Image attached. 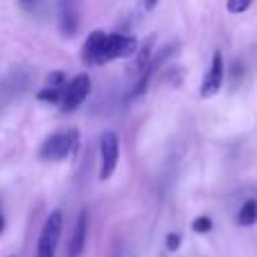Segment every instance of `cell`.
<instances>
[{"mask_svg": "<svg viewBox=\"0 0 257 257\" xmlns=\"http://www.w3.org/2000/svg\"><path fill=\"white\" fill-rule=\"evenodd\" d=\"M165 246H167V250H178L181 248V235H176V232H172V235L165 237Z\"/></svg>", "mask_w": 257, "mask_h": 257, "instance_id": "cell-16", "label": "cell"}, {"mask_svg": "<svg viewBox=\"0 0 257 257\" xmlns=\"http://www.w3.org/2000/svg\"><path fill=\"white\" fill-rule=\"evenodd\" d=\"M160 0H142V7L147 9V12H151V9H156V5H158Z\"/></svg>", "mask_w": 257, "mask_h": 257, "instance_id": "cell-17", "label": "cell"}, {"mask_svg": "<svg viewBox=\"0 0 257 257\" xmlns=\"http://www.w3.org/2000/svg\"><path fill=\"white\" fill-rule=\"evenodd\" d=\"M90 95V77L88 75H77L70 84L63 88V97H61V108L66 113L79 108L86 102V97Z\"/></svg>", "mask_w": 257, "mask_h": 257, "instance_id": "cell-6", "label": "cell"}, {"mask_svg": "<svg viewBox=\"0 0 257 257\" xmlns=\"http://www.w3.org/2000/svg\"><path fill=\"white\" fill-rule=\"evenodd\" d=\"M63 88H66V86H61V88H50V86H45L39 93V99L41 102H48V104H61Z\"/></svg>", "mask_w": 257, "mask_h": 257, "instance_id": "cell-11", "label": "cell"}, {"mask_svg": "<svg viewBox=\"0 0 257 257\" xmlns=\"http://www.w3.org/2000/svg\"><path fill=\"white\" fill-rule=\"evenodd\" d=\"M79 149V131L70 128L63 133H54L45 140V145L41 147V158L43 160H63L68 156H75Z\"/></svg>", "mask_w": 257, "mask_h": 257, "instance_id": "cell-1", "label": "cell"}, {"mask_svg": "<svg viewBox=\"0 0 257 257\" xmlns=\"http://www.w3.org/2000/svg\"><path fill=\"white\" fill-rule=\"evenodd\" d=\"M237 221H239V226H253V223L257 221V201H246L244 205H241L239 210V217H237Z\"/></svg>", "mask_w": 257, "mask_h": 257, "instance_id": "cell-10", "label": "cell"}, {"mask_svg": "<svg viewBox=\"0 0 257 257\" xmlns=\"http://www.w3.org/2000/svg\"><path fill=\"white\" fill-rule=\"evenodd\" d=\"M104 41H106V32L95 30L88 34L81 50V59L86 66H102V52H104Z\"/></svg>", "mask_w": 257, "mask_h": 257, "instance_id": "cell-7", "label": "cell"}, {"mask_svg": "<svg viewBox=\"0 0 257 257\" xmlns=\"http://www.w3.org/2000/svg\"><path fill=\"white\" fill-rule=\"evenodd\" d=\"M154 48H156V34L147 36L142 43H138V50H136V54H133V61H131V66H128V72H131V75H138V77L142 75V70L149 66L151 57H154Z\"/></svg>", "mask_w": 257, "mask_h": 257, "instance_id": "cell-8", "label": "cell"}, {"mask_svg": "<svg viewBox=\"0 0 257 257\" xmlns=\"http://www.w3.org/2000/svg\"><path fill=\"white\" fill-rule=\"evenodd\" d=\"M223 79H226V63H223V54L219 50H214L212 61H210V68L205 72L203 81H201V99H210L223 88Z\"/></svg>", "mask_w": 257, "mask_h": 257, "instance_id": "cell-4", "label": "cell"}, {"mask_svg": "<svg viewBox=\"0 0 257 257\" xmlns=\"http://www.w3.org/2000/svg\"><path fill=\"white\" fill-rule=\"evenodd\" d=\"M66 84V75H63L61 70H54L48 75V86L50 88H61V86Z\"/></svg>", "mask_w": 257, "mask_h": 257, "instance_id": "cell-15", "label": "cell"}, {"mask_svg": "<svg viewBox=\"0 0 257 257\" xmlns=\"http://www.w3.org/2000/svg\"><path fill=\"white\" fill-rule=\"evenodd\" d=\"M25 3H30V0H25Z\"/></svg>", "mask_w": 257, "mask_h": 257, "instance_id": "cell-20", "label": "cell"}, {"mask_svg": "<svg viewBox=\"0 0 257 257\" xmlns=\"http://www.w3.org/2000/svg\"><path fill=\"white\" fill-rule=\"evenodd\" d=\"M9 257H16V255H9Z\"/></svg>", "mask_w": 257, "mask_h": 257, "instance_id": "cell-19", "label": "cell"}, {"mask_svg": "<svg viewBox=\"0 0 257 257\" xmlns=\"http://www.w3.org/2000/svg\"><path fill=\"white\" fill-rule=\"evenodd\" d=\"M5 230V219H3V214H0V232Z\"/></svg>", "mask_w": 257, "mask_h": 257, "instance_id": "cell-18", "label": "cell"}, {"mask_svg": "<svg viewBox=\"0 0 257 257\" xmlns=\"http://www.w3.org/2000/svg\"><path fill=\"white\" fill-rule=\"evenodd\" d=\"M138 50V39L128 34H106L104 41V52H102V63H108L113 59H128L133 57Z\"/></svg>", "mask_w": 257, "mask_h": 257, "instance_id": "cell-5", "label": "cell"}, {"mask_svg": "<svg viewBox=\"0 0 257 257\" xmlns=\"http://www.w3.org/2000/svg\"><path fill=\"white\" fill-rule=\"evenodd\" d=\"M99 154H102V167H99V181H108L115 174L120 163V138L115 131H104L99 138Z\"/></svg>", "mask_w": 257, "mask_h": 257, "instance_id": "cell-3", "label": "cell"}, {"mask_svg": "<svg viewBox=\"0 0 257 257\" xmlns=\"http://www.w3.org/2000/svg\"><path fill=\"white\" fill-rule=\"evenodd\" d=\"M250 5H253V0H228L226 9L230 14H244V12H248Z\"/></svg>", "mask_w": 257, "mask_h": 257, "instance_id": "cell-13", "label": "cell"}, {"mask_svg": "<svg viewBox=\"0 0 257 257\" xmlns=\"http://www.w3.org/2000/svg\"><path fill=\"white\" fill-rule=\"evenodd\" d=\"M61 230H63V214L59 210H54V212L48 214V219L43 223L39 246H36V257H54L59 239H61Z\"/></svg>", "mask_w": 257, "mask_h": 257, "instance_id": "cell-2", "label": "cell"}, {"mask_svg": "<svg viewBox=\"0 0 257 257\" xmlns=\"http://www.w3.org/2000/svg\"><path fill=\"white\" fill-rule=\"evenodd\" d=\"M192 230L199 232V235L210 232V230H212V219H210V217H196L194 223H192Z\"/></svg>", "mask_w": 257, "mask_h": 257, "instance_id": "cell-14", "label": "cell"}, {"mask_svg": "<svg viewBox=\"0 0 257 257\" xmlns=\"http://www.w3.org/2000/svg\"><path fill=\"white\" fill-rule=\"evenodd\" d=\"M86 232H88V212H86V210H81L79 217H77L75 232H72L70 248H68V257H81V253H84V246H86Z\"/></svg>", "mask_w": 257, "mask_h": 257, "instance_id": "cell-9", "label": "cell"}, {"mask_svg": "<svg viewBox=\"0 0 257 257\" xmlns=\"http://www.w3.org/2000/svg\"><path fill=\"white\" fill-rule=\"evenodd\" d=\"M77 25H79L77 14H72V12H63L61 14V32H63V34L72 36L77 32Z\"/></svg>", "mask_w": 257, "mask_h": 257, "instance_id": "cell-12", "label": "cell"}]
</instances>
